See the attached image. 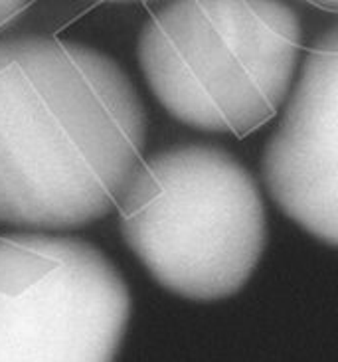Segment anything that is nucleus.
I'll return each mask as SVG.
<instances>
[{
  "label": "nucleus",
  "mask_w": 338,
  "mask_h": 362,
  "mask_svg": "<svg viewBox=\"0 0 338 362\" xmlns=\"http://www.w3.org/2000/svg\"><path fill=\"white\" fill-rule=\"evenodd\" d=\"M131 295L95 245L0 235V362H115Z\"/></svg>",
  "instance_id": "4"
},
{
  "label": "nucleus",
  "mask_w": 338,
  "mask_h": 362,
  "mask_svg": "<svg viewBox=\"0 0 338 362\" xmlns=\"http://www.w3.org/2000/svg\"><path fill=\"white\" fill-rule=\"evenodd\" d=\"M103 2H141V0H103Z\"/></svg>",
  "instance_id": "8"
},
{
  "label": "nucleus",
  "mask_w": 338,
  "mask_h": 362,
  "mask_svg": "<svg viewBox=\"0 0 338 362\" xmlns=\"http://www.w3.org/2000/svg\"><path fill=\"white\" fill-rule=\"evenodd\" d=\"M261 175L283 214L338 247V24L310 44Z\"/></svg>",
  "instance_id": "5"
},
{
  "label": "nucleus",
  "mask_w": 338,
  "mask_h": 362,
  "mask_svg": "<svg viewBox=\"0 0 338 362\" xmlns=\"http://www.w3.org/2000/svg\"><path fill=\"white\" fill-rule=\"evenodd\" d=\"M30 0H0V28L18 16Z\"/></svg>",
  "instance_id": "6"
},
{
  "label": "nucleus",
  "mask_w": 338,
  "mask_h": 362,
  "mask_svg": "<svg viewBox=\"0 0 338 362\" xmlns=\"http://www.w3.org/2000/svg\"><path fill=\"white\" fill-rule=\"evenodd\" d=\"M117 206L123 240L148 274L194 301L240 291L267 242L255 178L212 145L155 153L139 165Z\"/></svg>",
  "instance_id": "3"
},
{
  "label": "nucleus",
  "mask_w": 338,
  "mask_h": 362,
  "mask_svg": "<svg viewBox=\"0 0 338 362\" xmlns=\"http://www.w3.org/2000/svg\"><path fill=\"white\" fill-rule=\"evenodd\" d=\"M305 2H310V4H313V6H317V8L338 12V0H305Z\"/></svg>",
  "instance_id": "7"
},
{
  "label": "nucleus",
  "mask_w": 338,
  "mask_h": 362,
  "mask_svg": "<svg viewBox=\"0 0 338 362\" xmlns=\"http://www.w3.org/2000/svg\"><path fill=\"white\" fill-rule=\"evenodd\" d=\"M301 44L283 0H170L141 32L139 64L174 119L243 137L287 101Z\"/></svg>",
  "instance_id": "2"
},
{
  "label": "nucleus",
  "mask_w": 338,
  "mask_h": 362,
  "mask_svg": "<svg viewBox=\"0 0 338 362\" xmlns=\"http://www.w3.org/2000/svg\"><path fill=\"white\" fill-rule=\"evenodd\" d=\"M146 111L113 59L48 36L0 38V224L71 230L119 202Z\"/></svg>",
  "instance_id": "1"
}]
</instances>
